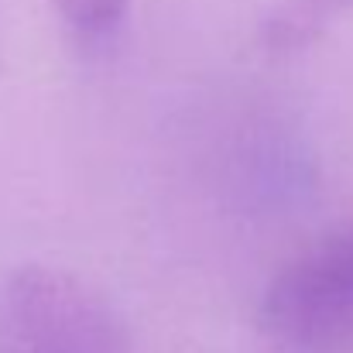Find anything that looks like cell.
I'll return each instance as SVG.
<instances>
[{"instance_id": "6da1fadb", "label": "cell", "mask_w": 353, "mask_h": 353, "mask_svg": "<svg viewBox=\"0 0 353 353\" xmlns=\"http://www.w3.org/2000/svg\"><path fill=\"white\" fill-rule=\"evenodd\" d=\"M257 330L271 353H353V220L274 271Z\"/></svg>"}, {"instance_id": "3957f363", "label": "cell", "mask_w": 353, "mask_h": 353, "mask_svg": "<svg viewBox=\"0 0 353 353\" xmlns=\"http://www.w3.org/2000/svg\"><path fill=\"white\" fill-rule=\"evenodd\" d=\"M350 10L353 0H281L278 10L264 21L261 41L271 55L302 52Z\"/></svg>"}, {"instance_id": "7a4b0ae2", "label": "cell", "mask_w": 353, "mask_h": 353, "mask_svg": "<svg viewBox=\"0 0 353 353\" xmlns=\"http://www.w3.org/2000/svg\"><path fill=\"white\" fill-rule=\"evenodd\" d=\"M0 353H130V333L86 278L21 264L0 278Z\"/></svg>"}, {"instance_id": "277c9868", "label": "cell", "mask_w": 353, "mask_h": 353, "mask_svg": "<svg viewBox=\"0 0 353 353\" xmlns=\"http://www.w3.org/2000/svg\"><path fill=\"white\" fill-rule=\"evenodd\" d=\"M65 31L83 45H107L120 31L130 0H52Z\"/></svg>"}]
</instances>
